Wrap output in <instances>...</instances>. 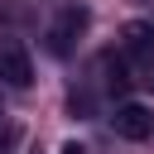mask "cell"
I'll list each match as a JSON object with an SVG mask.
<instances>
[{
    "label": "cell",
    "mask_w": 154,
    "mask_h": 154,
    "mask_svg": "<svg viewBox=\"0 0 154 154\" xmlns=\"http://www.w3.org/2000/svg\"><path fill=\"white\" fill-rule=\"evenodd\" d=\"M58 154H87V144H77V140H67V144H63Z\"/></svg>",
    "instance_id": "cell-6"
},
{
    "label": "cell",
    "mask_w": 154,
    "mask_h": 154,
    "mask_svg": "<svg viewBox=\"0 0 154 154\" xmlns=\"http://www.w3.org/2000/svg\"><path fill=\"white\" fill-rule=\"evenodd\" d=\"M125 48L149 53V48H154V24H125Z\"/></svg>",
    "instance_id": "cell-4"
},
{
    "label": "cell",
    "mask_w": 154,
    "mask_h": 154,
    "mask_svg": "<svg viewBox=\"0 0 154 154\" xmlns=\"http://www.w3.org/2000/svg\"><path fill=\"white\" fill-rule=\"evenodd\" d=\"M111 130H116L120 140H149V135H154V116H149L144 106L125 101V106H116V116H111Z\"/></svg>",
    "instance_id": "cell-2"
},
{
    "label": "cell",
    "mask_w": 154,
    "mask_h": 154,
    "mask_svg": "<svg viewBox=\"0 0 154 154\" xmlns=\"http://www.w3.org/2000/svg\"><path fill=\"white\" fill-rule=\"evenodd\" d=\"M10 140H14V125H10V120H5V111H0V144H10Z\"/></svg>",
    "instance_id": "cell-5"
},
{
    "label": "cell",
    "mask_w": 154,
    "mask_h": 154,
    "mask_svg": "<svg viewBox=\"0 0 154 154\" xmlns=\"http://www.w3.org/2000/svg\"><path fill=\"white\" fill-rule=\"evenodd\" d=\"M91 24V10L87 5H67L63 14H58V24H53V34H48V48L63 58L67 48H72V38H82V29Z\"/></svg>",
    "instance_id": "cell-1"
},
{
    "label": "cell",
    "mask_w": 154,
    "mask_h": 154,
    "mask_svg": "<svg viewBox=\"0 0 154 154\" xmlns=\"http://www.w3.org/2000/svg\"><path fill=\"white\" fill-rule=\"evenodd\" d=\"M0 82L5 87H29L34 82V63H29V53L19 43H5L0 48Z\"/></svg>",
    "instance_id": "cell-3"
}]
</instances>
